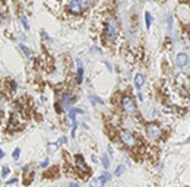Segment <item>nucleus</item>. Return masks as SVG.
<instances>
[{"instance_id": "obj_1", "label": "nucleus", "mask_w": 190, "mask_h": 187, "mask_svg": "<svg viewBox=\"0 0 190 187\" xmlns=\"http://www.w3.org/2000/svg\"><path fill=\"white\" fill-rule=\"evenodd\" d=\"M118 139H120V142L129 149H136L140 145L139 137L135 133H132L130 130H118Z\"/></svg>"}, {"instance_id": "obj_2", "label": "nucleus", "mask_w": 190, "mask_h": 187, "mask_svg": "<svg viewBox=\"0 0 190 187\" xmlns=\"http://www.w3.org/2000/svg\"><path fill=\"white\" fill-rule=\"evenodd\" d=\"M118 35V23L116 18H108L105 20V27H104V38L107 42H113Z\"/></svg>"}, {"instance_id": "obj_3", "label": "nucleus", "mask_w": 190, "mask_h": 187, "mask_svg": "<svg viewBox=\"0 0 190 187\" xmlns=\"http://www.w3.org/2000/svg\"><path fill=\"white\" fill-rule=\"evenodd\" d=\"M120 108H122V111H123L126 115H129V117H135L136 113H137L136 102H135V100H133L132 97H129V95L122 97V100H120Z\"/></svg>"}, {"instance_id": "obj_4", "label": "nucleus", "mask_w": 190, "mask_h": 187, "mask_svg": "<svg viewBox=\"0 0 190 187\" xmlns=\"http://www.w3.org/2000/svg\"><path fill=\"white\" fill-rule=\"evenodd\" d=\"M145 129H146V136L154 142H157V140L162 137V127L158 123H148Z\"/></svg>"}, {"instance_id": "obj_5", "label": "nucleus", "mask_w": 190, "mask_h": 187, "mask_svg": "<svg viewBox=\"0 0 190 187\" xmlns=\"http://www.w3.org/2000/svg\"><path fill=\"white\" fill-rule=\"evenodd\" d=\"M189 3L187 2H184V3H180L178 6H177V16H178V19H180V22L181 23H184V25H189Z\"/></svg>"}, {"instance_id": "obj_6", "label": "nucleus", "mask_w": 190, "mask_h": 187, "mask_svg": "<svg viewBox=\"0 0 190 187\" xmlns=\"http://www.w3.org/2000/svg\"><path fill=\"white\" fill-rule=\"evenodd\" d=\"M73 167L78 170L79 174H86V173L89 171V170H88V165H86V162H85V159H83L82 155H75V158H73Z\"/></svg>"}, {"instance_id": "obj_7", "label": "nucleus", "mask_w": 190, "mask_h": 187, "mask_svg": "<svg viewBox=\"0 0 190 187\" xmlns=\"http://www.w3.org/2000/svg\"><path fill=\"white\" fill-rule=\"evenodd\" d=\"M110 178H111V175L105 173V174L100 175L98 178H94V180L91 181V187H103V186H104V184L110 180Z\"/></svg>"}, {"instance_id": "obj_8", "label": "nucleus", "mask_w": 190, "mask_h": 187, "mask_svg": "<svg viewBox=\"0 0 190 187\" xmlns=\"http://www.w3.org/2000/svg\"><path fill=\"white\" fill-rule=\"evenodd\" d=\"M176 64H177V67L184 69L189 64V56H187V53H178L176 56Z\"/></svg>"}, {"instance_id": "obj_9", "label": "nucleus", "mask_w": 190, "mask_h": 187, "mask_svg": "<svg viewBox=\"0 0 190 187\" xmlns=\"http://www.w3.org/2000/svg\"><path fill=\"white\" fill-rule=\"evenodd\" d=\"M67 12H69L70 15H81V13H83L82 9L79 8V5H78L76 0H70V2H69V5H67Z\"/></svg>"}, {"instance_id": "obj_10", "label": "nucleus", "mask_w": 190, "mask_h": 187, "mask_svg": "<svg viewBox=\"0 0 190 187\" xmlns=\"http://www.w3.org/2000/svg\"><path fill=\"white\" fill-rule=\"evenodd\" d=\"M76 64H78V70H76V82L78 83H82L83 81V66H82V61L79 59H76Z\"/></svg>"}, {"instance_id": "obj_11", "label": "nucleus", "mask_w": 190, "mask_h": 187, "mask_svg": "<svg viewBox=\"0 0 190 187\" xmlns=\"http://www.w3.org/2000/svg\"><path fill=\"white\" fill-rule=\"evenodd\" d=\"M145 83V75H142V73H137L135 76V88L136 89H140L142 86H144Z\"/></svg>"}, {"instance_id": "obj_12", "label": "nucleus", "mask_w": 190, "mask_h": 187, "mask_svg": "<svg viewBox=\"0 0 190 187\" xmlns=\"http://www.w3.org/2000/svg\"><path fill=\"white\" fill-rule=\"evenodd\" d=\"M76 2H78L79 8L82 9V12L88 10V9L91 8V5H92V0H76Z\"/></svg>"}, {"instance_id": "obj_13", "label": "nucleus", "mask_w": 190, "mask_h": 187, "mask_svg": "<svg viewBox=\"0 0 190 187\" xmlns=\"http://www.w3.org/2000/svg\"><path fill=\"white\" fill-rule=\"evenodd\" d=\"M89 100H91V102H92L94 105H104V101H103L101 98H98V97H95V95H91Z\"/></svg>"}, {"instance_id": "obj_14", "label": "nucleus", "mask_w": 190, "mask_h": 187, "mask_svg": "<svg viewBox=\"0 0 190 187\" xmlns=\"http://www.w3.org/2000/svg\"><path fill=\"white\" fill-rule=\"evenodd\" d=\"M145 23H146V28H151V23H152V16L149 12H145Z\"/></svg>"}, {"instance_id": "obj_15", "label": "nucleus", "mask_w": 190, "mask_h": 187, "mask_svg": "<svg viewBox=\"0 0 190 187\" xmlns=\"http://www.w3.org/2000/svg\"><path fill=\"white\" fill-rule=\"evenodd\" d=\"M19 47H21V50L23 51V54H25V57H27V59H28V57H31V51H29V48H28V47H27L25 44H21Z\"/></svg>"}, {"instance_id": "obj_16", "label": "nucleus", "mask_w": 190, "mask_h": 187, "mask_svg": "<svg viewBox=\"0 0 190 187\" xmlns=\"http://www.w3.org/2000/svg\"><path fill=\"white\" fill-rule=\"evenodd\" d=\"M21 22H22V25H23V28L25 29H29V23H28V19L23 16V15H21Z\"/></svg>"}, {"instance_id": "obj_17", "label": "nucleus", "mask_w": 190, "mask_h": 187, "mask_svg": "<svg viewBox=\"0 0 190 187\" xmlns=\"http://www.w3.org/2000/svg\"><path fill=\"white\" fill-rule=\"evenodd\" d=\"M101 161H103V165H104V168H108V167H110V159H108V156H107V155H103Z\"/></svg>"}, {"instance_id": "obj_18", "label": "nucleus", "mask_w": 190, "mask_h": 187, "mask_svg": "<svg viewBox=\"0 0 190 187\" xmlns=\"http://www.w3.org/2000/svg\"><path fill=\"white\" fill-rule=\"evenodd\" d=\"M19 155H21V149L16 148V149L13 151V154H12V158H13L15 161H18V159H19Z\"/></svg>"}, {"instance_id": "obj_19", "label": "nucleus", "mask_w": 190, "mask_h": 187, "mask_svg": "<svg viewBox=\"0 0 190 187\" xmlns=\"http://www.w3.org/2000/svg\"><path fill=\"white\" fill-rule=\"evenodd\" d=\"M123 170H124V167H123V165H118V167H117V170H116V173H114V175H117V177H118V175H120V174L123 173Z\"/></svg>"}, {"instance_id": "obj_20", "label": "nucleus", "mask_w": 190, "mask_h": 187, "mask_svg": "<svg viewBox=\"0 0 190 187\" xmlns=\"http://www.w3.org/2000/svg\"><path fill=\"white\" fill-rule=\"evenodd\" d=\"M2 174L6 177V175H9L10 174V168L9 167H3V170H2Z\"/></svg>"}, {"instance_id": "obj_21", "label": "nucleus", "mask_w": 190, "mask_h": 187, "mask_svg": "<svg viewBox=\"0 0 190 187\" xmlns=\"http://www.w3.org/2000/svg\"><path fill=\"white\" fill-rule=\"evenodd\" d=\"M40 165H41L42 168H47V167H49V159H44V161L40 164Z\"/></svg>"}, {"instance_id": "obj_22", "label": "nucleus", "mask_w": 190, "mask_h": 187, "mask_svg": "<svg viewBox=\"0 0 190 187\" xmlns=\"http://www.w3.org/2000/svg\"><path fill=\"white\" fill-rule=\"evenodd\" d=\"M76 127H78V123L73 121V126H72V136H75V133H76Z\"/></svg>"}, {"instance_id": "obj_23", "label": "nucleus", "mask_w": 190, "mask_h": 187, "mask_svg": "<svg viewBox=\"0 0 190 187\" xmlns=\"http://www.w3.org/2000/svg\"><path fill=\"white\" fill-rule=\"evenodd\" d=\"M41 35H42V38H44V40H50V38H49V35L45 34V31H42V32H41Z\"/></svg>"}, {"instance_id": "obj_24", "label": "nucleus", "mask_w": 190, "mask_h": 187, "mask_svg": "<svg viewBox=\"0 0 190 187\" xmlns=\"http://www.w3.org/2000/svg\"><path fill=\"white\" fill-rule=\"evenodd\" d=\"M69 186H70V187H81V186H79L78 183H75V181H72V183H70Z\"/></svg>"}, {"instance_id": "obj_25", "label": "nucleus", "mask_w": 190, "mask_h": 187, "mask_svg": "<svg viewBox=\"0 0 190 187\" xmlns=\"http://www.w3.org/2000/svg\"><path fill=\"white\" fill-rule=\"evenodd\" d=\"M137 98H139V101H144V95H142V92H137Z\"/></svg>"}, {"instance_id": "obj_26", "label": "nucleus", "mask_w": 190, "mask_h": 187, "mask_svg": "<svg viewBox=\"0 0 190 187\" xmlns=\"http://www.w3.org/2000/svg\"><path fill=\"white\" fill-rule=\"evenodd\" d=\"M16 181H18V180H16V178H10V180H9V181H8V184H15V183H16Z\"/></svg>"}, {"instance_id": "obj_27", "label": "nucleus", "mask_w": 190, "mask_h": 187, "mask_svg": "<svg viewBox=\"0 0 190 187\" xmlns=\"http://www.w3.org/2000/svg\"><path fill=\"white\" fill-rule=\"evenodd\" d=\"M56 148H57V145H50V146H49V151H54Z\"/></svg>"}, {"instance_id": "obj_28", "label": "nucleus", "mask_w": 190, "mask_h": 187, "mask_svg": "<svg viewBox=\"0 0 190 187\" xmlns=\"http://www.w3.org/2000/svg\"><path fill=\"white\" fill-rule=\"evenodd\" d=\"M59 143H66V137H60V140H59Z\"/></svg>"}, {"instance_id": "obj_29", "label": "nucleus", "mask_w": 190, "mask_h": 187, "mask_svg": "<svg viewBox=\"0 0 190 187\" xmlns=\"http://www.w3.org/2000/svg\"><path fill=\"white\" fill-rule=\"evenodd\" d=\"M105 66H107V69H108V70H111V69H113V67H111V64H110L108 61H105Z\"/></svg>"}, {"instance_id": "obj_30", "label": "nucleus", "mask_w": 190, "mask_h": 187, "mask_svg": "<svg viewBox=\"0 0 190 187\" xmlns=\"http://www.w3.org/2000/svg\"><path fill=\"white\" fill-rule=\"evenodd\" d=\"M3 156H5V152H3V151H2V149H0V159H2V158H3Z\"/></svg>"}, {"instance_id": "obj_31", "label": "nucleus", "mask_w": 190, "mask_h": 187, "mask_svg": "<svg viewBox=\"0 0 190 187\" xmlns=\"http://www.w3.org/2000/svg\"><path fill=\"white\" fill-rule=\"evenodd\" d=\"M0 184H2V181H0Z\"/></svg>"}]
</instances>
